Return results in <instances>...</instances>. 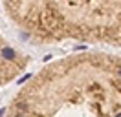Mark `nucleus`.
<instances>
[{
  "mask_svg": "<svg viewBox=\"0 0 121 117\" xmlns=\"http://www.w3.org/2000/svg\"><path fill=\"white\" fill-rule=\"evenodd\" d=\"M9 20L37 44L121 48V0H2Z\"/></svg>",
  "mask_w": 121,
  "mask_h": 117,
  "instance_id": "nucleus-2",
  "label": "nucleus"
},
{
  "mask_svg": "<svg viewBox=\"0 0 121 117\" xmlns=\"http://www.w3.org/2000/svg\"><path fill=\"white\" fill-rule=\"evenodd\" d=\"M8 115H121V55L84 51L53 60L13 95Z\"/></svg>",
  "mask_w": 121,
  "mask_h": 117,
  "instance_id": "nucleus-1",
  "label": "nucleus"
},
{
  "mask_svg": "<svg viewBox=\"0 0 121 117\" xmlns=\"http://www.w3.org/2000/svg\"><path fill=\"white\" fill-rule=\"evenodd\" d=\"M30 64V55L0 35V86L13 82Z\"/></svg>",
  "mask_w": 121,
  "mask_h": 117,
  "instance_id": "nucleus-3",
  "label": "nucleus"
}]
</instances>
